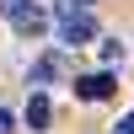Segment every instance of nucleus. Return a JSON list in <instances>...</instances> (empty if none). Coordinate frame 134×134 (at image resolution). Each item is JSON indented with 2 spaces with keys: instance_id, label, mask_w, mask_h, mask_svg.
<instances>
[{
  "instance_id": "nucleus-1",
  "label": "nucleus",
  "mask_w": 134,
  "mask_h": 134,
  "mask_svg": "<svg viewBox=\"0 0 134 134\" xmlns=\"http://www.w3.org/2000/svg\"><path fill=\"white\" fill-rule=\"evenodd\" d=\"M59 38L81 48V43H91V38H97V21L86 16V11H81V16H64V21H59Z\"/></svg>"
},
{
  "instance_id": "nucleus-2",
  "label": "nucleus",
  "mask_w": 134,
  "mask_h": 134,
  "mask_svg": "<svg viewBox=\"0 0 134 134\" xmlns=\"http://www.w3.org/2000/svg\"><path fill=\"white\" fill-rule=\"evenodd\" d=\"M75 97L81 102H107L113 97V75H81L75 81Z\"/></svg>"
},
{
  "instance_id": "nucleus-3",
  "label": "nucleus",
  "mask_w": 134,
  "mask_h": 134,
  "mask_svg": "<svg viewBox=\"0 0 134 134\" xmlns=\"http://www.w3.org/2000/svg\"><path fill=\"white\" fill-rule=\"evenodd\" d=\"M48 118H54L48 97H32V102H27V129H32V134H38V129H48Z\"/></svg>"
},
{
  "instance_id": "nucleus-4",
  "label": "nucleus",
  "mask_w": 134,
  "mask_h": 134,
  "mask_svg": "<svg viewBox=\"0 0 134 134\" xmlns=\"http://www.w3.org/2000/svg\"><path fill=\"white\" fill-rule=\"evenodd\" d=\"M43 27H48V16H43L38 5H32V11H21V16H16V32H21V38H38Z\"/></svg>"
},
{
  "instance_id": "nucleus-5",
  "label": "nucleus",
  "mask_w": 134,
  "mask_h": 134,
  "mask_svg": "<svg viewBox=\"0 0 134 134\" xmlns=\"http://www.w3.org/2000/svg\"><path fill=\"white\" fill-rule=\"evenodd\" d=\"M54 75H59V59H54V54H43V59L32 64V86H43V81H54Z\"/></svg>"
},
{
  "instance_id": "nucleus-6",
  "label": "nucleus",
  "mask_w": 134,
  "mask_h": 134,
  "mask_svg": "<svg viewBox=\"0 0 134 134\" xmlns=\"http://www.w3.org/2000/svg\"><path fill=\"white\" fill-rule=\"evenodd\" d=\"M102 64H124V43H118V38L102 43Z\"/></svg>"
},
{
  "instance_id": "nucleus-7",
  "label": "nucleus",
  "mask_w": 134,
  "mask_h": 134,
  "mask_svg": "<svg viewBox=\"0 0 134 134\" xmlns=\"http://www.w3.org/2000/svg\"><path fill=\"white\" fill-rule=\"evenodd\" d=\"M54 5H59V16H81V11L91 5V0H54Z\"/></svg>"
},
{
  "instance_id": "nucleus-8",
  "label": "nucleus",
  "mask_w": 134,
  "mask_h": 134,
  "mask_svg": "<svg viewBox=\"0 0 134 134\" xmlns=\"http://www.w3.org/2000/svg\"><path fill=\"white\" fill-rule=\"evenodd\" d=\"M0 11H5V16H11V21H16V16H21V11H32V0H0Z\"/></svg>"
},
{
  "instance_id": "nucleus-9",
  "label": "nucleus",
  "mask_w": 134,
  "mask_h": 134,
  "mask_svg": "<svg viewBox=\"0 0 134 134\" xmlns=\"http://www.w3.org/2000/svg\"><path fill=\"white\" fill-rule=\"evenodd\" d=\"M113 134H134V113H129V118H118V124H113Z\"/></svg>"
},
{
  "instance_id": "nucleus-10",
  "label": "nucleus",
  "mask_w": 134,
  "mask_h": 134,
  "mask_svg": "<svg viewBox=\"0 0 134 134\" xmlns=\"http://www.w3.org/2000/svg\"><path fill=\"white\" fill-rule=\"evenodd\" d=\"M0 134H11V113H5V107H0Z\"/></svg>"
}]
</instances>
